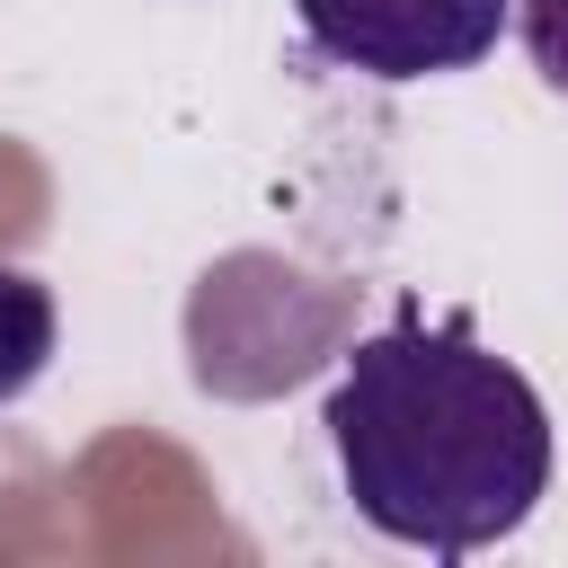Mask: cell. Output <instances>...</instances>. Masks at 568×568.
<instances>
[{
	"label": "cell",
	"mask_w": 568,
	"mask_h": 568,
	"mask_svg": "<svg viewBox=\"0 0 568 568\" xmlns=\"http://www.w3.org/2000/svg\"><path fill=\"white\" fill-rule=\"evenodd\" d=\"M328 453L346 506L408 550L470 559L532 524L550 497V408L541 390L479 346L462 311H399L328 382Z\"/></svg>",
	"instance_id": "cell-1"
},
{
	"label": "cell",
	"mask_w": 568,
	"mask_h": 568,
	"mask_svg": "<svg viewBox=\"0 0 568 568\" xmlns=\"http://www.w3.org/2000/svg\"><path fill=\"white\" fill-rule=\"evenodd\" d=\"M515 0H293L311 53L364 80H435L497 53Z\"/></svg>",
	"instance_id": "cell-2"
},
{
	"label": "cell",
	"mask_w": 568,
	"mask_h": 568,
	"mask_svg": "<svg viewBox=\"0 0 568 568\" xmlns=\"http://www.w3.org/2000/svg\"><path fill=\"white\" fill-rule=\"evenodd\" d=\"M53 293L27 275V266H0V408L27 399L53 364Z\"/></svg>",
	"instance_id": "cell-3"
},
{
	"label": "cell",
	"mask_w": 568,
	"mask_h": 568,
	"mask_svg": "<svg viewBox=\"0 0 568 568\" xmlns=\"http://www.w3.org/2000/svg\"><path fill=\"white\" fill-rule=\"evenodd\" d=\"M515 27H524V53L532 71L568 98V0H515Z\"/></svg>",
	"instance_id": "cell-4"
}]
</instances>
